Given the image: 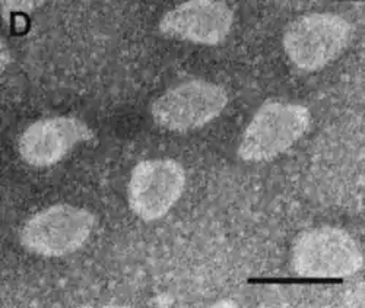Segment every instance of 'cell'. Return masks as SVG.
Returning a JSON list of instances; mask_svg holds the SVG:
<instances>
[{"mask_svg": "<svg viewBox=\"0 0 365 308\" xmlns=\"http://www.w3.org/2000/svg\"><path fill=\"white\" fill-rule=\"evenodd\" d=\"M352 25L338 14H309L295 19L284 36L292 63L306 72L323 69L349 44Z\"/></svg>", "mask_w": 365, "mask_h": 308, "instance_id": "1", "label": "cell"}, {"mask_svg": "<svg viewBox=\"0 0 365 308\" xmlns=\"http://www.w3.org/2000/svg\"><path fill=\"white\" fill-rule=\"evenodd\" d=\"M312 114L299 104L270 101L259 108L241 138L238 155L263 163L288 150L310 126Z\"/></svg>", "mask_w": 365, "mask_h": 308, "instance_id": "2", "label": "cell"}, {"mask_svg": "<svg viewBox=\"0 0 365 308\" xmlns=\"http://www.w3.org/2000/svg\"><path fill=\"white\" fill-rule=\"evenodd\" d=\"M292 267L306 278H345L362 269L358 242L336 227L304 231L292 247Z\"/></svg>", "mask_w": 365, "mask_h": 308, "instance_id": "3", "label": "cell"}, {"mask_svg": "<svg viewBox=\"0 0 365 308\" xmlns=\"http://www.w3.org/2000/svg\"><path fill=\"white\" fill-rule=\"evenodd\" d=\"M94 225L96 217L89 210L58 203L37 212L26 221L21 231V242L36 255L62 257L79 250Z\"/></svg>", "mask_w": 365, "mask_h": 308, "instance_id": "4", "label": "cell"}, {"mask_svg": "<svg viewBox=\"0 0 365 308\" xmlns=\"http://www.w3.org/2000/svg\"><path fill=\"white\" fill-rule=\"evenodd\" d=\"M228 104L227 91L214 82L195 79L168 89L152 104L157 125L171 132L200 129Z\"/></svg>", "mask_w": 365, "mask_h": 308, "instance_id": "5", "label": "cell"}, {"mask_svg": "<svg viewBox=\"0 0 365 308\" xmlns=\"http://www.w3.org/2000/svg\"><path fill=\"white\" fill-rule=\"evenodd\" d=\"M186 188V173L174 160L160 158L139 163L130 175L129 206L140 220L150 222L163 218Z\"/></svg>", "mask_w": 365, "mask_h": 308, "instance_id": "6", "label": "cell"}, {"mask_svg": "<svg viewBox=\"0 0 365 308\" xmlns=\"http://www.w3.org/2000/svg\"><path fill=\"white\" fill-rule=\"evenodd\" d=\"M94 139V132L79 118L60 115L28 126L19 138L22 160L33 167H50L62 161L81 142Z\"/></svg>", "mask_w": 365, "mask_h": 308, "instance_id": "7", "label": "cell"}, {"mask_svg": "<svg viewBox=\"0 0 365 308\" xmlns=\"http://www.w3.org/2000/svg\"><path fill=\"white\" fill-rule=\"evenodd\" d=\"M234 14L225 2L193 0L167 12L161 22V33L197 44L215 46L230 34Z\"/></svg>", "mask_w": 365, "mask_h": 308, "instance_id": "8", "label": "cell"}]
</instances>
